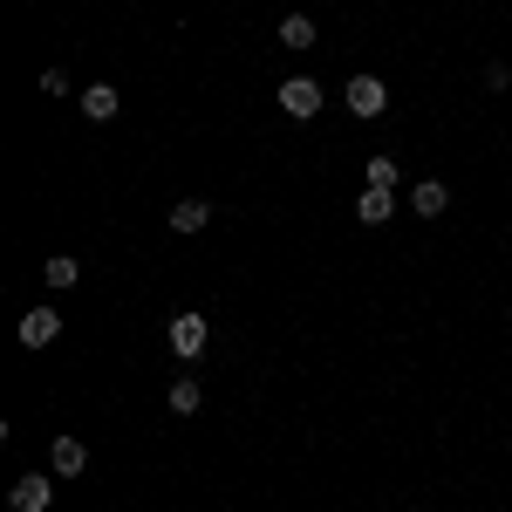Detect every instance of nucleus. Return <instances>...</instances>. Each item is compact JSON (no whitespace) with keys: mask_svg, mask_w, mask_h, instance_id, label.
<instances>
[{"mask_svg":"<svg viewBox=\"0 0 512 512\" xmlns=\"http://www.w3.org/2000/svg\"><path fill=\"white\" fill-rule=\"evenodd\" d=\"M342 96H349L355 117H383V110H390V89H383V76H349V89H342Z\"/></svg>","mask_w":512,"mask_h":512,"instance_id":"f257e3e1","label":"nucleus"},{"mask_svg":"<svg viewBox=\"0 0 512 512\" xmlns=\"http://www.w3.org/2000/svg\"><path fill=\"white\" fill-rule=\"evenodd\" d=\"M280 110H287V117H315L321 110V82L315 76H287L280 82Z\"/></svg>","mask_w":512,"mask_h":512,"instance_id":"f03ea898","label":"nucleus"},{"mask_svg":"<svg viewBox=\"0 0 512 512\" xmlns=\"http://www.w3.org/2000/svg\"><path fill=\"white\" fill-rule=\"evenodd\" d=\"M205 315H171V355H185V362H198L205 355Z\"/></svg>","mask_w":512,"mask_h":512,"instance_id":"7ed1b4c3","label":"nucleus"},{"mask_svg":"<svg viewBox=\"0 0 512 512\" xmlns=\"http://www.w3.org/2000/svg\"><path fill=\"white\" fill-rule=\"evenodd\" d=\"M14 512H48L55 506V478H41V472H28V478H14Z\"/></svg>","mask_w":512,"mask_h":512,"instance_id":"20e7f679","label":"nucleus"},{"mask_svg":"<svg viewBox=\"0 0 512 512\" xmlns=\"http://www.w3.org/2000/svg\"><path fill=\"white\" fill-rule=\"evenodd\" d=\"M62 335V315L55 308H35V315H21V349H48Z\"/></svg>","mask_w":512,"mask_h":512,"instance_id":"39448f33","label":"nucleus"},{"mask_svg":"<svg viewBox=\"0 0 512 512\" xmlns=\"http://www.w3.org/2000/svg\"><path fill=\"white\" fill-rule=\"evenodd\" d=\"M390 212H396V192H390V185H362V198H355V219H362V226H383Z\"/></svg>","mask_w":512,"mask_h":512,"instance_id":"423d86ee","label":"nucleus"},{"mask_svg":"<svg viewBox=\"0 0 512 512\" xmlns=\"http://www.w3.org/2000/svg\"><path fill=\"white\" fill-rule=\"evenodd\" d=\"M410 212H424V219H437V212H451V192H444L437 178H417V185H410Z\"/></svg>","mask_w":512,"mask_h":512,"instance_id":"0eeeda50","label":"nucleus"},{"mask_svg":"<svg viewBox=\"0 0 512 512\" xmlns=\"http://www.w3.org/2000/svg\"><path fill=\"white\" fill-rule=\"evenodd\" d=\"M205 226H212V205L205 198H178L171 205V233H205Z\"/></svg>","mask_w":512,"mask_h":512,"instance_id":"6e6552de","label":"nucleus"},{"mask_svg":"<svg viewBox=\"0 0 512 512\" xmlns=\"http://www.w3.org/2000/svg\"><path fill=\"white\" fill-rule=\"evenodd\" d=\"M117 103H123V96L110 89V82H96V89H82V117H89V123H110V117H117Z\"/></svg>","mask_w":512,"mask_h":512,"instance_id":"1a4fd4ad","label":"nucleus"},{"mask_svg":"<svg viewBox=\"0 0 512 512\" xmlns=\"http://www.w3.org/2000/svg\"><path fill=\"white\" fill-rule=\"evenodd\" d=\"M89 465V451H82V437H55V478H76Z\"/></svg>","mask_w":512,"mask_h":512,"instance_id":"9d476101","label":"nucleus"},{"mask_svg":"<svg viewBox=\"0 0 512 512\" xmlns=\"http://www.w3.org/2000/svg\"><path fill=\"white\" fill-rule=\"evenodd\" d=\"M280 48H315V21L308 14H287L280 21Z\"/></svg>","mask_w":512,"mask_h":512,"instance_id":"9b49d317","label":"nucleus"},{"mask_svg":"<svg viewBox=\"0 0 512 512\" xmlns=\"http://www.w3.org/2000/svg\"><path fill=\"white\" fill-rule=\"evenodd\" d=\"M41 274H48V287H76V280H82V267L69 260V253H55V260H48Z\"/></svg>","mask_w":512,"mask_h":512,"instance_id":"f8f14e48","label":"nucleus"},{"mask_svg":"<svg viewBox=\"0 0 512 512\" xmlns=\"http://www.w3.org/2000/svg\"><path fill=\"white\" fill-rule=\"evenodd\" d=\"M198 403H205V396H198V383H192V376H178V383H171V410H178V417H192Z\"/></svg>","mask_w":512,"mask_h":512,"instance_id":"ddd939ff","label":"nucleus"},{"mask_svg":"<svg viewBox=\"0 0 512 512\" xmlns=\"http://www.w3.org/2000/svg\"><path fill=\"white\" fill-rule=\"evenodd\" d=\"M369 185H390L396 192V158H369Z\"/></svg>","mask_w":512,"mask_h":512,"instance_id":"4468645a","label":"nucleus"}]
</instances>
